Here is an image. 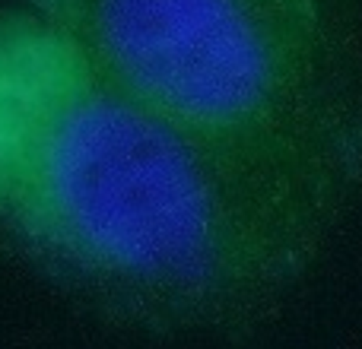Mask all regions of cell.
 Returning <instances> with one entry per match:
<instances>
[{
    "instance_id": "obj_2",
    "label": "cell",
    "mask_w": 362,
    "mask_h": 349,
    "mask_svg": "<svg viewBox=\"0 0 362 349\" xmlns=\"http://www.w3.org/2000/svg\"><path fill=\"white\" fill-rule=\"evenodd\" d=\"M102 73L213 140L362 174L359 0H25Z\"/></svg>"
},
{
    "instance_id": "obj_1",
    "label": "cell",
    "mask_w": 362,
    "mask_h": 349,
    "mask_svg": "<svg viewBox=\"0 0 362 349\" xmlns=\"http://www.w3.org/2000/svg\"><path fill=\"white\" fill-rule=\"evenodd\" d=\"M359 184L206 137L29 6L0 10V244L108 324L251 333L312 276Z\"/></svg>"
}]
</instances>
